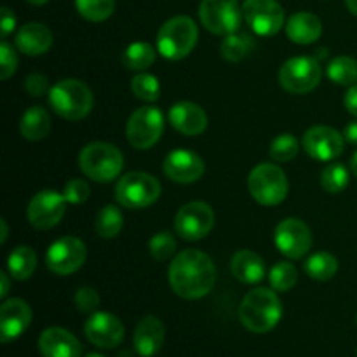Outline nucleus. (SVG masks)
I'll list each match as a JSON object with an SVG mask.
<instances>
[{
    "label": "nucleus",
    "mask_w": 357,
    "mask_h": 357,
    "mask_svg": "<svg viewBox=\"0 0 357 357\" xmlns=\"http://www.w3.org/2000/svg\"><path fill=\"white\" fill-rule=\"evenodd\" d=\"M167 279L180 298L199 300L209 295L215 288L216 267L202 251L185 250L171 261Z\"/></svg>",
    "instance_id": "f257e3e1"
},
{
    "label": "nucleus",
    "mask_w": 357,
    "mask_h": 357,
    "mask_svg": "<svg viewBox=\"0 0 357 357\" xmlns=\"http://www.w3.org/2000/svg\"><path fill=\"white\" fill-rule=\"evenodd\" d=\"M281 317L282 305L275 289L255 288L241 302V323L253 333H268L278 326Z\"/></svg>",
    "instance_id": "f03ea898"
},
{
    "label": "nucleus",
    "mask_w": 357,
    "mask_h": 357,
    "mask_svg": "<svg viewBox=\"0 0 357 357\" xmlns=\"http://www.w3.org/2000/svg\"><path fill=\"white\" fill-rule=\"evenodd\" d=\"M79 167L93 181L108 183L122 173L124 157L121 150L112 143L94 142L80 150Z\"/></svg>",
    "instance_id": "7ed1b4c3"
},
{
    "label": "nucleus",
    "mask_w": 357,
    "mask_h": 357,
    "mask_svg": "<svg viewBox=\"0 0 357 357\" xmlns=\"http://www.w3.org/2000/svg\"><path fill=\"white\" fill-rule=\"evenodd\" d=\"M49 105L59 117L80 121L93 110L94 98L89 87L77 79H63L49 91Z\"/></svg>",
    "instance_id": "20e7f679"
},
{
    "label": "nucleus",
    "mask_w": 357,
    "mask_h": 357,
    "mask_svg": "<svg viewBox=\"0 0 357 357\" xmlns=\"http://www.w3.org/2000/svg\"><path fill=\"white\" fill-rule=\"evenodd\" d=\"M197 24L188 16H174L160 26L157 33V51L171 61L183 59L197 45Z\"/></svg>",
    "instance_id": "39448f33"
},
{
    "label": "nucleus",
    "mask_w": 357,
    "mask_h": 357,
    "mask_svg": "<svg viewBox=\"0 0 357 357\" xmlns=\"http://www.w3.org/2000/svg\"><path fill=\"white\" fill-rule=\"evenodd\" d=\"M248 190L261 206H278L286 199L289 190L284 171L275 164H258L248 176Z\"/></svg>",
    "instance_id": "423d86ee"
},
{
    "label": "nucleus",
    "mask_w": 357,
    "mask_h": 357,
    "mask_svg": "<svg viewBox=\"0 0 357 357\" xmlns=\"http://www.w3.org/2000/svg\"><path fill=\"white\" fill-rule=\"evenodd\" d=\"M160 183L152 174L142 171L126 173L115 187V199L128 209H143L160 197Z\"/></svg>",
    "instance_id": "0eeeda50"
},
{
    "label": "nucleus",
    "mask_w": 357,
    "mask_h": 357,
    "mask_svg": "<svg viewBox=\"0 0 357 357\" xmlns=\"http://www.w3.org/2000/svg\"><path fill=\"white\" fill-rule=\"evenodd\" d=\"M321 65L310 56H296L288 59L279 70V84L291 94H305L316 89L321 82Z\"/></svg>",
    "instance_id": "6e6552de"
},
{
    "label": "nucleus",
    "mask_w": 357,
    "mask_h": 357,
    "mask_svg": "<svg viewBox=\"0 0 357 357\" xmlns=\"http://www.w3.org/2000/svg\"><path fill=\"white\" fill-rule=\"evenodd\" d=\"M199 17L206 30L227 37L239 30L244 14L237 0H202Z\"/></svg>",
    "instance_id": "1a4fd4ad"
},
{
    "label": "nucleus",
    "mask_w": 357,
    "mask_h": 357,
    "mask_svg": "<svg viewBox=\"0 0 357 357\" xmlns=\"http://www.w3.org/2000/svg\"><path fill=\"white\" fill-rule=\"evenodd\" d=\"M164 131V115L157 107H142L131 114L126 128L129 143L136 150L155 145Z\"/></svg>",
    "instance_id": "9d476101"
},
{
    "label": "nucleus",
    "mask_w": 357,
    "mask_h": 357,
    "mask_svg": "<svg viewBox=\"0 0 357 357\" xmlns=\"http://www.w3.org/2000/svg\"><path fill=\"white\" fill-rule=\"evenodd\" d=\"M215 225V211L202 201H192L181 206L174 216V230L185 241H201Z\"/></svg>",
    "instance_id": "9b49d317"
},
{
    "label": "nucleus",
    "mask_w": 357,
    "mask_h": 357,
    "mask_svg": "<svg viewBox=\"0 0 357 357\" xmlns=\"http://www.w3.org/2000/svg\"><path fill=\"white\" fill-rule=\"evenodd\" d=\"M87 258L84 241L79 237L66 236L54 241L45 255V265L56 275H70L79 271Z\"/></svg>",
    "instance_id": "f8f14e48"
},
{
    "label": "nucleus",
    "mask_w": 357,
    "mask_h": 357,
    "mask_svg": "<svg viewBox=\"0 0 357 357\" xmlns=\"http://www.w3.org/2000/svg\"><path fill=\"white\" fill-rule=\"evenodd\" d=\"M243 14L251 30L261 37H272L284 24V10L278 0H244Z\"/></svg>",
    "instance_id": "ddd939ff"
},
{
    "label": "nucleus",
    "mask_w": 357,
    "mask_h": 357,
    "mask_svg": "<svg viewBox=\"0 0 357 357\" xmlns=\"http://www.w3.org/2000/svg\"><path fill=\"white\" fill-rule=\"evenodd\" d=\"M65 195L56 190H42L31 197L26 216L31 227L37 230H49L58 225L66 211Z\"/></svg>",
    "instance_id": "4468645a"
},
{
    "label": "nucleus",
    "mask_w": 357,
    "mask_h": 357,
    "mask_svg": "<svg viewBox=\"0 0 357 357\" xmlns=\"http://www.w3.org/2000/svg\"><path fill=\"white\" fill-rule=\"evenodd\" d=\"M274 243L284 257L300 260L312 248V232L302 220L286 218L275 227Z\"/></svg>",
    "instance_id": "2eb2a0df"
},
{
    "label": "nucleus",
    "mask_w": 357,
    "mask_h": 357,
    "mask_svg": "<svg viewBox=\"0 0 357 357\" xmlns=\"http://www.w3.org/2000/svg\"><path fill=\"white\" fill-rule=\"evenodd\" d=\"M302 146L312 159L331 162L344 153L345 138L330 126H314L303 135Z\"/></svg>",
    "instance_id": "dca6fc26"
},
{
    "label": "nucleus",
    "mask_w": 357,
    "mask_h": 357,
    "mask_svg": "<svg viewBox=\"0 0 357 357\" xmlns=\"http://www.w3.org/2000/svg\"><path fill=\"white\" fill-rule=\"evenodd\" d=\"M124 324L117 316L108 312H93L84 324V335L100 349H115L124 340Z\"/></svg>",
    "instance_id": "f3484780"
},
{
    "label": "nucleus",
    "mask_w": 357,
    "mask_h": 357,
    "mask_svg": "<svg viewBox=\"0 0 357 357\" xmlns=\"http://www.w3.org/2000/svg\"><path fill=\"white\" fill-rule=\"evenodd\" d=\"M164 173L176 183H194L204 174V160L187 149H176L164 159Z\"/></svg>",
    "instance_id": "a211bd4d"
},
{
    "label": "nucleus",
    "mask_w": 357,
    "mask_h": 357,
    "mask_svg": "<svg viewBox=\"0 0 357 357\" xmlns=\"http://www.w3.org/2000/svg\"><path fill=\"white\" fill-rule=\"evenodd\" d=\"M31 323V309L24 300H6L0 307V340L2 344L16 340Z\"/></svg>",
    "instance_id": "6ab92c4d"
},
{
    "label": "nucleus",
    "mask_w": 357,
    "mask_h": 357,
    "mask_svg": "<svg viewBox=\"0 0 357 357\" xmlns=\"http://www.w3.org/2000/svg\"><path fill=\"white\" fill-rule=\"evenodd\" d=\"M38 352L42 357H80L82 345L68 330L51 326L38 337Z\"/></svg>",
    "instance_id": "aec40b11"
},
{
    "label": "nucleus",
    "mask_w": 357,
    "mask_h": 357,
    "mask_svg": "<svg viewBox=\"0 0 357 357\" xmlns=\"http://www.w3.org/2000/svg\"><path fill=\"white\" fill-rule=\"evenodd\" d=\"M167 119H169L171 126L185 136L202 135L208 128V115H206L204 108L199 107L197 103H192V101L174 103L169 108Z\"/></svg>",
    "instance_id": "412c9836"
},
{
    "label": "nucleus",
    "mask_w": 357,
    "mask_h": 357,
    "mask_svg": "<svg viewBox=\"0 0 357 357\" xmlns=\"http://www.w3.org/2000/svg\"><path fill=\"white\" fill-rule=\"evenodd\" d=\"M166 340V328L155 316L143 317L135 330V349L142 357H153L162 349Z\"/></svg>",
    "instance_id": "4be33fe9"
},
{
    "label": "nucleus",
    "mask_w": 357,
    "mask_h": 357,
    "mask_svg": "<svg viewBox=\"0 0 357 357\" xmlns=\"http://www.w3.org/2000/svg\"><path fill=\"white\" fill-rule=\"evenodd\" d=\"M17 51L26 56H42L51 49L52 33L45 24L28 23L17 30L16 38Z\"/></svg>",
    "instance_id": "5701e85b"
},
{
    "label": "nucleus",
    "mask_w": 357,
    "mask_h": 357,
    "mask_svg": "<svg viewBox=\"0 0 357 357\" xmlns=\"http://www.w3.org/2000/svg\"><path fill=\"white\" fill-rule=\"evenodd\" d=\"M286 35L295 44H314L323 35V23L312 13H296L286 21Z\"/></svg>",
    "instance_id": "b1692460"
},
{
    "label": "nucleus",
    "mask_w": 357,
    "mask_h": 357,
    "mask_svg": "<svg viewBox=\"0 0 357 357\" xmlns=\"http://www.w3.org/2000/svg\"><path fill=\"white\" fill-rule=\"evenodd\" d=\"M230 271L244 284H257L265 278V261L253 251L241 250L232 257Z\"/></svg>",
    "instance_id": "393cba45"
},
{
    "label": "nucleus",
    "mask_w": 357,
    "mask_h": 357,
    "mask_svg": "<svg viewBox=\"0 0 357 357\" xmlns=\"http://www.w3.org/2000/svg\"><path fill=\"white\" fill-rule=\"evenodd\" d=\"M21 136L28 142H40L51 131V117L42 107H31L23 114L20 121Z\"/></svg>",
    "instance_id": "a878e982"
},
{
    "label": "nucleus",
    "mask_w": 357,
    "mask_h": 357,
    "mask_svg": "<svg viewBox=\"0 0 357 357\" xmlns=\"http://www.w3.org/2000/svg\"><path fill=\"white\" fill-rule=\"evenodd\" d=\"M37 268V255L30 246H17L7 258V271L16 281H26Z\"/></svg>",
    "instance_id": "bb28decb"
},
{
    "label": "nucleus",
    "mask_w": 357,
    "mask_h": 357,
    "mask_svg": "<svg viewBox=\"0 0 357 357\" xmlns=\"http://www.w3.org/2000/svg\"><path fill=\"white\" fill-rule=\"evenodd\" d=\"M122 227H124V216L117 206L107 204L98 211L96 223H94V230L103 239H114L121 234Z\"/></svg>",
    "instance_id": "cd10ccee"
},
{
    "label": "nucleus",
    "mask_w": 357,
    "mask_h": 357,
    "mask_svg": "<svg viewBox=\"0 0 357 357\" xmlns=\"http://www.w3.org/2000/svg\"><path fill=\"white\" fill-rule=\"evenodd\" d=\"M303 268H305L307 275L314 281H330L338 272V260L331 253L319 251V253L307 258Z\"/></svg>",
    "instance_id": "c85d7f7f"
},
{
    "label": "nucleus",
    "mask_w": 357,
    "mask_h": 357,
    "mask_svg": "<svg viewBox=\"0 0 357 357\" xmlns=\"http://www.w3.org/2000/svg\"><path fill=\"white\" fill-rule=\"evenodd\" d=\"M155 52L153 45H150L149 42H132L126 47L122 63L128 70H136V72L146 70L155 61Z\"/></svg>",
    "instance_id": "c756f323"
},
{
    "label": "nucleus",
    "mask_w": 357,
    "mask_h": 357,
    "mask_svg": "<svg viewBox=\"0 0 357 357\" xmlns=\"http://www.w3.org/2000/svg\"><path fill=\"white\" fill-rule=\"evenodd\" d=\"M328 77L331 82L340 86H354L357 84V61L351 56H338L328 65Z\"/></svg>",
    "instance_id": "7c9ffc66"
},
{
    "label": "nucleus",
    "mask_w": 357,
    "mask_h": 357,
    "mask_svg": "<svg viewBox=\"0 0 357 357\" xmlns=\"http://www.w3.org/2000/svg\"><path fill=\"white\" fill-rule=\"evenodd\" d=\"M253 49V40L246 33H232L227 35L225 40L222 42V56L230 63H237L248 56V52Z\"/></svg>",
    "instance_id": "2f4dec72"
},
{
    "label": "nucleus",
    "mask_w": 357,
    "mask_h": 357,
    "mask_svg": "<svg viewBox=\"0 0 357 357\" xmlns=\"http://www.w3.org/2000/svg\"><path fill=\"white\" fill-rule=\"evenodd\" d=\"M349 185V169L342 162H331L321 173V187L328 194H340Z\"/></svg>",
    "instance_id": "473e14b6"
},
{
    "label": "nucleus",
    "mask_w": 357,
    "mask_h": 357,
    "mask_svg": "<svg viewBox=\"0 0 357 357\" xmlns=\"http://www.w3.org/2000/svg\"><path fill=\"white\" fill-rule=\"evenodd\" d=\"M80 16L93 23L108 20L115 10V0H75Z\"/></svg>",
    "instance_id": "72a5a7b5"
},
{
    "label": "nucleus",
    "mask_w": 357,
    "mask_h": 357,
    "mask_svg": "<svg viewBox=\"0 0 357 357\" xmlns=\"http://www.w3.org/2000/svg\"><path fill=\"white\" fill-rule=\"evenodd\" d=\"M268 281L275 291H289L298 281V272H296L295 265L289 264V261H279L272 267Z\"/></svg>",
    "instance_id": "f704fd0d"
},
{
    "label": "nucleus",
    "mask_w": 357,
    "mask_h": 357,
    "mask_svg": "<svg viewBox=\"0 0 357 357\" xmlns=\"http://www.w3.org/2000/svg\"><path fill=\"white\" fill-rule=\"evenodd\" d=\"M131 91L138 100L143 101H157L160 96V84L155 75L150 73H138L131 80Z\"/></svg>",
    "instance_id": "c9c22d12"
},
{
    "label": "nucleus",
    "mask_w": 357,
    "mask_h": 357,
    "mask_svg": "<svg viewBox=\"0 0 357 357\" xmlns=\"http://www.w3.org/2000/svg\"><path fill=\"white\" fill-rule=\"evenodd\" d=\"M298 150V139L293 135H289V132H282V135L275 136L274 142L271 143L268 153H271V157L275 162H288L293 157H296Z\"/></svg>",
    "instance_id": "e433bc0d"
},
{
    "label": "nucleus",
    "mask_w": 357,
    "mask_h": 357,
    "mask_svg": "<svg viewBox=\"0 0 357 357\" xmlns=\"http://www.w3.org/2000/svg\"><path fill=\"white\" fill-rule=\"evenodd\" d=\"M149 250L155 260L166 261L176 251V241H174V237L169 232H159L150 239Z\"/></svg>",
    "instance_id": "4c0bfd02"
},
{
    "label": "nucleus",
    "mask_w": 357,
    "mask_h": 357,
    "mask_svg": "<svg viewBox=\"0 0 357 357\" xmlns=\"http://www.w3.org/2000/svg\"><path fill=\"white\" fill-rule=\"evenodd\" d=\"M73 302L82 314H93L96 312L98 305H100V295L91 286H82V288L77 289Z\"/></svg>",
    "instance_id": "58836bf2"
},
{
    "label": "nucleus",
    "mask_w": 357,
    "mask_h": 357,
    "mask_svg": "<svg viewBox=\"0 0 357 357\" xmlns=\"http://www.w3.org/2000/svg\"><path fill=\"white\" fill-rule=\"evenodd\" d=\"M63 195H65L68 204H82V202H86L89 199L91 188L87 185V181L80 180V178H73V180H70L65 185Z\"/></svg>",
    "instance_id": "ea45409f"
},
{
    "label": "nucleus",
    "mask_w": 357,
    "mask_h": 357,
    "mask_svg": "<svg viewBox=\"0 0 357 357\" xmlns=\"http://www.w3.org/2000/svg\"><path fill=\"white\" fill-rule=\"evenodd\" d=\"M17 68V56L14 49L2 40L0 44V79L7 80L10 75H14Z\"/></svg>",
    "instance_id": "a19ab883"
},
{
    "label": "nucleus",
    "mask_w": 357,
    "mask_h": 357,
    "mask_svg": "<svg viewBox=\"0 0 357 357\" xmlns=\"http://www.w3.org/2000/svg\"><path fill=\"white\" fill-rule=\"evenodd\" d=\"M24 91L35 98L49 93V91H51V87H49L47 77L42 75V73H30V75L24 79Z\"/></svg>",
    "instance_id": "79ce46f5"
},
{
    "label": "nucleus",
    "mask_w": 357,
    "mask_h": 357,
    "mask_svg": "<svg viewBox=\"0 0 357 357\" xmlns=\"http://www.w3.org/2000/svg\"><path fill=\"white\" fill-rule=\"evenodd\" d=\"M0 30H2V38L6 40L10 33L14 31L16 26V16H14L13 10L9 7H2V21H0Z\"/></svg>",
    "instance_id": "37998d69"
},
{
    "label": "nucleus",
    "mask_w": 357,
    "mask_h": 357,
    "mask_svg": "<svg viewBox=\"0 0 357 357\" xmlns=\"http://www.w3.org/2000/svg\"><path fill=\"white\" fill-rule=\"evenodd\" d=\"M344 105L345 108H347L349 114H352L354 117H357V84L349 87V91L345 93V98H344Z\"/></svg>",
    "instance_id": "c03bdc74"
},
{
    "label": "nucleus",
    "mask_w": 357,
    "mask_h": 357,
    "mask_svg": "<svg viewBox=\"0 0 357 357\" xmlns=\"http://www.w3.org/2000/svg\"><path fill=\"white\" fill-rule=\"evenodd\" d=\"M344 138L345 142L352 143V145H357V121L349 122L344 129Z\"/></svg>",
    "instance_id": "a18cd8bd"
},
{
    "label": "nucleus",
    "mask_w": 357,
    "mask_h": 357,
    "mask_svg": "<svg viewBox=\"0 0 357 357\" xmlns=\"http://www.w3.org/2000/svg\"><path fill=\"white\" fill-rule=\"evenodd\" d=\"M0 298H6L7 293H9V275L6 274V272H2L0 274Z\"/></svg>",
    "instance_id": "49530a36"
},
{
    "label": "nucleus",
    "mask_w": 357,
    "mask_h": 357,
    "mask_svg": "<svg viewBox=\"0 0 357 357\" xmlns=\"http://www.w3.org/2000/svg\"><path fill=\"white\" fill-rule=\"evenodd\" d=\"M0 227H2V236H0V243H6L7 241V232H9V230H7V222L6 220H0Z\"/></svg>",
    "instance_id": "de8ad7c7"
},
{
    "label": "nucleus",
    "mask_w": 357,
    "mask_h": 357,
    "mask_svg": "<svg viewBox=\"0 0 357 357\" xmlns=\"http://www.w3.org/2000/svg\"><path fill=\"white\" fill-rule=\"evenodd\" d=\"M345 6H347V9L351 10L354 16H357V0H345Z\"/></svg>",
    "instance_id": "09e8293b"
},
{
    "label": "nucleus",
    "mask_w": 357,
    "mask_h": 357,
    "mask_svg": "<svg viewBox=\"0 0 357 357\" xmlns=\"http://www.w3.org/2000/svg\"><path fill=\"white\" fill-rule=\"evenodd\" d=\"M351 171H352V174L357 178V152L352 155V159H351Z\"/></svg>",
    "instance_id": "8fccbe9b"
},
{
    "label": "nucleus",
    "mask_w": 357,
    "mask_h": 357,
    "mask_svg": "<svg viewBox=\"0 0 357 357\" xmlns=\"http://www.w3.org/2000/svg\"><path fill=\"white\" fill-rule=\"evenodd\" d=\"M26 2L33 3V6H44V3H47L49 0H26Z\"/></svg>",
    "instance_id": "3c124183"
},
{
    "label": "nucleus",
    "mask_w": 357,
    "mask_h": 357,
    "mask_svg": "<svg viewBox=\"0 0 357 357\" xmlns=\"http://www.w3.org/2000/svg\"><path fill=\"white\" fill-rule=\"evenodd\" d=\"M86 357H107V356H103V354H98V352H91V354H87Z\"/></svg>",
    "instance_id": "603ef678"
},
{
    "label": "nucleus",
    "mask_w": 357,
    "mask_h": 357,
    "mask_svg": "<svg viewBox=\"0 0 357 357\" xmlns=\"http://www.w3.org/2000/svg\"><path fill=\"white\" fill-rule=\"evenodd\" d=\"M356 321H357V316H356Z\"/></svg>",
    "instance_id": "864d4df0"
}]
</instances>
